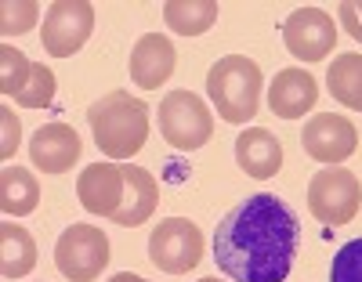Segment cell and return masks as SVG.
Segmentation results:
<instances>
[{
	"label": "cell",
	"instance_id": "cell-1",
	"mask_svg": "<svg viewBox=\"0 0 362 282\" xmlns=\"http://www.w3.org/2000/svg\"><path fill=\"white\" fill-rule=\"evenodd\" d=\"M297 246V213L279 196L257 192L221 217L214 232V261L232 282H286Z\"/></svg>",
	"mask_w": 362,
	"mask_h": 282
},
{
	"label": "cell",
	"instance_id": "cell-2",
	"mask_svg": "<svg viewBox=\"0 0 362 282\" xmlns=\"http://www.w3.org/2000/svg\"><path fill=\"white\" fill-rule=\"evenodd\" d=\"M95 145L112 160H131L148 138V105L131 98L127 90H109L87 109Z\"/></svg>",
	"mask_w": 362,
	"mask_h": 282
},
{
	"label": "cell",
	"instance_id": "cell-3",
	"mask_svg": "<svg viewBox=\"0 0 362 282\" xmlns=\"http://www.w3.org/2000/svg\"><path fill=\"white\" fill-rule=\"evenodd\" d=\"M261 66L247 54H225L206 73V94L225 123H247L261 109Z\"/></svg>",
	"mask_w": 362,
	"mask_h": 282
},
{
	"label": "cell",
	"instance_id": "cell-4",
	"mask_svg": "<svg viewBox=\"0 0 362 282\" xmlns=\"http://www.w3.org/2000/svg\"><path fill=\"white\" fill-rule=\"evenodd\" d=\"M160 134L177 152H196L214 134V116L192 90H170L160 102Z\"/></svg>",
	"mask_w": 362,
	"mask_h": 282
},
{
	"label": "cell",
	"instance_id": "cell-5",
	"mask_svg": "<svg viewBox=\"0 0 362 282\" xmlns=\"http://www.w3.org/2000/svg\"><path fill=\"white\" fill-rule=\"evenodd\" d=\"M358 206H362V184L351 170L329 167L308 181V210L319 225L344 228L355 221Z\"/></svg>",
	"mask_w": 362,
	"mask_h": 282
},
{
	"label": "cell",
	"instance_id": "cell-6",
	"mask_svg": "<svg viewBox=\"0 0 362 282\" xmlns=\"http://www.w3.org/2000/svg\"><path fill=\"white\" fill-rule=\"evenodd\" d=\"M203 232L189 217H163L148 235V261L167 275H185L203 261Z\"/></svg>",
	"mask_w": 362,
	"mask_h": 282
},
{
	"label": "cell",
	"instance_id": "cell-7",
	"mask_svg": "<svg viewBox=\"0 0 362 282\" xmlns=\"http://www.w3.org/2000/svg\"><path fill=\"white\" fill-rule=\"evenodd\" d=\"M54 264L69 282H95L109 264V235L95 225H73L54 242Z\"/></svg>",
	"mask_w": 362,
	"mask_h": 282
},
{
	"label": "cell",
	"instance_id": "cell-8",
	"mask_svg": "<svg viewBox=\"0 0 362 282\" xmlns=\"http://www.w3.org/2000/svg\"><path fill=\"white\" fill-rule=\"evenodd\" d=\"M95 33V4L87 0H54L40 25V44L54 58H73Z\"/></svg>",
	"mask_w": 362,
	"mask_h": 282
},
{
	"label": "cell",
	"instance_id": "cell-9",
	"mask_svg": "<svg viewBox=\"0 0 362 282\" xmlns=\"http://www.w3.org/2000/svg\"><path fill=\"white\" fill-rule=\"evenodd\" d=\"M300 145H305V152L312 155V160H319L326 167H337V163L348 160V155H355L358 131H355V123L341 112H315L305 123Z\"/></svg>",
	"mask_w": 362,
	"mask_h": 282
},
{
	"label": "cell",
	"instance_id": "cell-10",
	"mask_svg": "<svg viewBox=\"0 0 362 282\" xmlns=\"http://www.w3.org/2000/svg\"><path fill=\"white\" fill-rule=\"evenodd\" d=\"M283 44L300 61H322L326 54H334L337 25L322 8H297L283 22Z\"/></svg>",
	"mask_w": 362,
	"mask_h": 282
},
{
	"label": "cell",
	"instance_id": "cell-11",
	"mask_svg": "<svg viewBox=\"0 0 362 282\" xmlns=\"http://www.w3.org/2000/svg\"><path fill=\"white\" fill-rule=\"evenodd\" d=\"M124 192H127V167L124 163H90L76 177L80 206L87 213L109 217V221H112V213L124 206Z\"/></svg>",
	"mask_w": 362,
	"mask_h": 282
},
{
	"label": "cell",
	"instance_id": "cell-12",
	"mask_svg": "<svg viewBox=\"0 0 362 282\" xmlns=\"http://www.w3.org/2000/svg\"><path fill=\"white\" fill-rule=\"evenodd\" d=\"M80 148H83L80 134L69 123L54 119V123H44L33 134V141H29V160H33V167L44 170V174H66L80 160Z\"/></svg>",
	"mask_w": 362,
	"mask_h": 282
},
{
	"label": "cell",
	"instance_id": "cell-13",
	"mask_svg": "<svg viewBox=\"0 0 362 282\" xmlns=\"http://www.w3.org/2000/svg\"><path fill=\"white\" fill-rule=\"evenodd\" d=\"M177 66V51L163 33H145L131 51V80L141 90H160Z\"/></svg>",
	"mask_w": 362,
	"mask_h": 282
},
{
	"label": "cell",
	"instance_id": "cell-14",
	"mask_svg": "<svg viewBox=\"0 0 362 282\" xmlns=\"http://www.w3.org/2000/svg\"><path fill=\"white\" fill-rule=\"evenodd\" d=\"M319 102V83L305 69H279L268 83V109L279 119H300Z\"/></svg>",
	"mask_w": 362,
	"mask_h": 282
},
{
	"label": "cell",
	"instance_id": "cell-15",
	"mask_svg": "<svg viewBox=\"0 0 362 282\" xmlns=\"http://www.w3.org/2000/svg\"><path fill=\"white\" fill-rule=\"evenodd\" d=\"M235 163L243 174L257 177V181H268L276 177L279 167H283V145L279 138L264 131V127H250L235 138Z\"/></svg>",
	"mask_w": 362,
	"mask_h": 282
},
{
	"label": "cell",
	"instance_id": "cell-16",
	"mask_svg": "<svg viewBox=\"0 0 362 282\" xmlns=\"http://www.w3.org/2000/svg\"><path fill=\"white\" fill-rule=\"evenodd\" d=\"M124 167H127V192H124V206L112 213V221H116L119 228H138V225H145L148 217L156 213L160 184H156L153 174L141 170V167H134V163H124Z\"/></svg>",
	"mask_w": 362,
	"mask_h": 282
},
{
	"label": "cell",
	"instance_id": "cell-17",
	"mask_svg": "<svg viewBox=\"0 0 362 282\" xmlns=\"http://www.w3.org/2000/svg\"><path fill=\"white\" fill-rule=\"evenodd\" d=\"M37 206H40V181L18 163H8L0 170V210L8 217H29Z\"/></svg>",
	"mask_w": 362,
	"mask_h": 282
},
{
	"label": "cell",
	"instance_id": "cell-18",
	"mask_svg": "<svg viewBox=\"0 0 362 282\" xmlns=\"http://www.w3.org/2000/svg\"><path fill=\"white\" fill-rule=\"evenodd\" d=\"M37 268V242L22 225L4 221L0 225V271L4 278H25Z\"/></svg>",
	"mask_w": 362,
	"mask_h": 282
},
{
	"label": "cell",
	"instance_id": "cell-19",
	"mask_svg": "<svg viewBox=\"0 0 362 282\" xmlns=\"http://www.w3.org/2000/svg\"><path fill=\"white\" fill-rule=\"evenodd\" d=\"M326 90L351 112H362V54H337L326 69Z\"/></svg>",
	"mask_w": 362,
	"mask_h": 282
},
{
	"label": "cell",
	"instance_id": "cell-20",
	"mask_svg": "<svg viewBox=\"0 0 362 282\" xmlns=\"http://www.w3.org/2000/svg\"><path fill=\"white\" fill-rule=\"evenodd\" d=\"M163 22L177 37H203L218 22V0H167Z\"/></svg>",
	"mask_w": 362,
	"mask_h": 282
},
{
	"label": "cell",
	"instance_id": "cell-21",
	"mask_svg": "<svg viewBox=\"0 0 362 282\" xmlns=\"http://www.w3.org/2000/svg\"><path fill=\"white\" fill-rule=\"evenodd\" d=\"M29 76H33V61L11 44L0 47V94L4 98H18L29 83Z\"/></svg>",
	"mask_w": 362,
	"mask_h": 282
},
{
	"label": "cell",
	"instance_id": "cell-22",
	"mask_svg": "<svg viewBox=\"0 0 362 282\" xmlns=\"http://www.w3.org/2000/svg\"><path fill=\"white\" fill-rule=\"evenodd\" d=\"M40 18V4L37 0H8L0 4V33L4 37H22L37 25Z\"/></svg>",
	"mask_w": 362,
	"mask_h": 282
},
{
	"label": "cell",
	"instance_id": "cell-23",
	"mask_svg": "<svg viewBox=\"0 0 362 282\" xmlns=\"http://www.w3.org/2000/svg\"><path fill=\"white\" fill-rule=\"evenodd\" d=\"M22 109H47L54 102V73L44 66V61H33V76H29L25 90L15 98Z\"/></svg>",
	"mask_w": 362,
	"mask_h": 282
},
{
	"label": "cell",
	"instance_id": "cell-24",
	"mask_svg": "<svg viewBox=\"0 0 362 282\" xmlns=\"http://www.w3.org/2000/svg\"><path fill=\"white\" fill-rule=\"evenodd\" d=\"M329 282H362V239H351L337 249L329 264Z\"/></svg>",
	"mask_w": 362,
	"mask_h": 282
},
{
	"label": "cell",
	"instance_id": "cell-25",
	"mask_svg": "<svg viewBox=\"0 0 362 282\" xmlns=\"http://www.w3.org/2000/svg\"><path fill=\"white\" fill-rule=\"evenodd\" d=\"M0 123H4V141H0V160L11 163L15 152H18V141H22V123L15 116L11 105H0Z\"/></svg>",
	"mask_w": 362,
	"mask_h": 282
},
{
	"label": "cell",
	"instance_id": "cell-26",
	"mask_svg": "<svg viewBox=\"0 0 362 282\" xmlns=\"http://www.w3.org/2000/svg\"><path fill=\"white\" fill-rule=\"evenodd\" d=\"M337 18L344 25V33L362 44V0H341V4H337Z\"/></svg>",
	"mask_w": 362,
	"mask_h": 282
},
{
	"label": "cell",
	"instance_id": "cell-27",
	"mask_svg": "<svg viewBox=\"0 0 362 282\" xmlns=\"http://www.w3.org/2000/svg\"><path fill=\"white\" fill-rule=\"evenodd\" d=\"M109 282H148V278H141V275H131V271H119V275H112Z\"/></svg>",
	"mask_w": 362,
	"mask_h": 282
},
{
	"label": "cell",
	"instance_id": "cell-28",
	"mask_svg": "<svg viewBox=\"0 0 362 282\" xmlns=\"http://www.w3.org/2000/svg\"><path fill=\"white\" fill-rule=\"evenodd\" d=\"M199 282H221L218 275H206V278H199Z\"/></svg>",
	"mask_w": 362,
	"mask_h": 282
}]
</instances>
